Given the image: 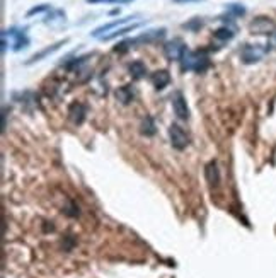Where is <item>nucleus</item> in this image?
<instances>
[{
	"instance_id": "obj_1",
	"label": "nucleus",
	"mask_w": 276,
	"mask_h": 278,
	"mask_svg": "<svg viewBox=\"0 0 276 278\" xmlns=\"http://www.w3.org/2000/svg\"><path fill=\"white\" fill-rule=\"evenodd\" d=\"M179 62H181V70H183V72L193 70V72H196V73L205 72V70L211 65L210 55L205 52V50H186Z\"/></svg>"
},
{
	"instance_id": "obj_9",
	"label": "nucleus",
	"mask_w": 276,
	"mask_h": 278,
	"mask_svg": "<svg viewBox=\"0 0 276 278\" xmlns=\"http://www.w3.org/2000/svg\"><path fill=\"white\" fill-rule=\"evenodd\" d=\"M65 43H69V38H65L63 41H57V43H53L51 46H46V48H43L41 52H38V53H34L33 57L29 58V60L26 62V65H31V64H36V62H41V60H45L46 57H50V55H53L55 52H58V50L62 48Z\"/></svg>"
},
{
	"instance_id": "obj_8",
	"label": "nucleus",
	"mask_w": 276,
	"mask_h": 278,
	"mask_svg": "<svg viewBox=\"0 0 276 278\" xmlns=\"http://www.w3.org/2000/svg\"><path fill=\"white\" fill-rule=\"evenodd\" d=\"M45 24L50 26L51 29H62L67 24V15L62 9H51L45 17Z\"/></svg>"
},
{
	"instance_id": "obj_3",
	"label": "nucleus",
	"mask_w": 276,
	"mask_h": 278,
	"mask_svg": "<svg viewBox=\"0 0 276 278\" xmlns=\"http://www.w3.org/2000/svg\"><path fill=\"white\" fill-rule=\"evenodd\" d=\"M276 31V22L271 17L266 15H258L249 22V33L259 34V36H266V34H273Z\"/></svg>"
},
{
	"instance_id": "obj_15",
	"label": "nucleus",
	"mask_w": 276,
	"mask_h": 278,
	"mask_svg": "<svg viewBox=\"0 0 276 278\" xmlns=\"http://www.w3.org/2000/svg\"><path fill=\"white\" fill-rule=\"evenodd\" d=\"M205 178H207L208 185L211 188H216L220 185V169L215 160H210V162L207 164V167H205Z\"/></svg>"
},
{
	"instance_id": "obj_11",
	"label": "nucleus",
	"mask_w": 276,
	"mask_h": 278,
	"mask_svg": "<svg viewBox=\"0 0 276 278\" xmlns=\"http://www.w3.org/2000/svg\"><path fill=\"white\" fill-rule=\"evenodd\" d=\"M133 19H135V15H126V17L116 19V21L109 22V24H104V26L97 27L96 31H92V33H90V36H92V38H101L102 34H106V31H109V29H118V27H120V26L128 24V22H132Z\"/></svg>"
},
{
	"instance_id": "obj_21",
	"label": "nucleus",
	"mask_w": 276,
	"mask_h": 278,
	"mask_svg": "<svg viewBox=\"0 0 276 278\" xmlns=\"http://www.w3.org/2000/svg\"><path fill=\"white\" fill-rule=\"evenodd\" d=\"M201 26H203V21H201L200 17H195V19H191L189 22H184V24H183V27L191 29V31H198Z\"/></svg>"
},
{
	"instance_id": "obj_2",
	"label": "nucleus",
	"mask_w": 276,
	"mask_h": 278,
	"mask_svg": "<svg viewBox=\"0 0 276 278\" xmlns=\"http://www.w3.org/2000/svg\"><path fill=\"white\" fill-rule=\"evenodd\" d=\"M2 36V53H5L7 45H12L14 52H21V50L29 46V38L26 34V29H17V27L3 29Z\"/></svg>"
},
{
	"instance_id": "obj_16",
	"label": "nucleus",
	"mask_w": 276,
	"mask_h": 278,
	"mask_svg": "<svg viewBox=\"0 0 276 278\" xmlns=\"http://www.w3.org/2000/svg\"><path fill=\"white\" fill-rule=\"evenodd\" d=\"M128 73L132 75V79H135V80L143 79V77L147 75V65L140 60L132 62V64L128 65Z\"/></svg>"
},
{
	"instance_id": "obj_20",
	"label": "nucleus",
	"mask_w": 276,
	"mask_h": 278,
	"mask_svg": "<svg viewBox=\"0 0 276 278\" xmlns=\"http://www.w3.org/2000/svg\"><path fill=\"white\" fill-rule=\"evenodd\" d=\"M48 10H51V7L48 5V3H43V5H36V7H33V9L27 10V12H26V17H33V15H36V14L48 12Z\"/></svg>"
},
{
	"instance_id": "obj_5",
	"label": "nucleus",
	"mask_w": 276,
	"mask_h": 278,
	"mask_svg": "<svg viewBox=\"0 0 276 278\" xmlns=\"http://www.w3.org/2000/svg\"><path fill=\"white\" fill-rule=\"evenodd\" d=\"M169 139H171V145L176 150H184L189 145V137L177 123H172L169 127Z\"/></svg>"
},
{
	"instance_id": "obj_10",
	"label": "nucleus",
	"mask_w": 276,
	"mask_h": 278,
	"mask_svg": "<svg viewBox=\"0 0 276 278\" xmlns=\"http://www.w3.org/2000/svg\"><path fill=\"white\" fill-rule=\"evenodd\" d=\"M137 96V91L135 87H133L132 84H126V85H121V87H118L116 91H114V97H116L118 103L121 104H130L133 103V99H135Z\"/></svg>"
},
{
	"instance_id": "obj_12",
	"label": "nucleus",
	"mask_w": 276,
	"mask_h": 278,
	"mask_svg": "<svg viewBox=\"0 0 276 278\" xmlns=\"http://www.w3.org/2000/svg\"><path fill=\"white\" fill-rule=\"evenodd\" d=\"M150 82L157 91H162V89H165L169 84H171V73H169L165 69L155 70V72L150 75Z\"/></svg>"
},
{
	"instance_id": "obj_14",
	"label": "nucleus",
	"mask_w": 276,
	"mask_h": 278,
	"mask_svg": "<svg viewBox=\"0 0 276 278\" xmlns=\"http://www.w3.org/2000/svg\"><path fill=\"white\" fill-rule=\"evenodd\" d=\"M165 34H167V31H165V27H159V29H148L147 33H143L141 36H138L137 40H133V43H157V41H162L165 38Z\"/></svg>"
},
{
	"instance_id": "obj_4",
	"label": "nucleus",
	"mask_w": 276,
	"mask_h": 278,
	"mask_svg": "<svg viewBox=\"0 0 276 278\" xmlns=\"http://www.w3.org/2000/svg\"><path fill=\"white\" fill-rule=\"evenodd\" d=\"M268 52H270V48L264 45H246L242 48V52H240V58H242L244 64L252 65L261 62Z\"/></svg>"
},
{
	"instance_id": "obj_19",
	"label": "nucleus",
	"mask_w": 276,
	"mask_h": 278,
	"mask_svg": "<svg viewBox=\"0 0 276 278\" xmlns=\"http://www.w3.org/2000/svg\"><path fill=\"white\" fill-rule=\"evenodd\" d=\"M235 36V33L230 29V27H218V29L213 33V38L216 41H222V43H227L230 41L232 38Z\"/></svg>"
},
{
	"instance_id": "obj_7",
	"label": "nucleus",
	"mask_w": 276,
	"mask_h": 278,
	"mask_svg": "<svg viewBox=\"0 0 276 278\" xmlns=\"http://www.w3.org/2000/svg\"><path fill=\"white\" fill-rule=\"evenodd\" d=\"M171 103H172V109H174L176 116L179 120H189V108L186 103V97L181 91H174L171 94Z\"/></svg>"
},
{
	"instance_id": "obj_13",
	"label": "nucleus",
	"mask_w": 276,
	"mask_h": 278,
	"mask_svg": "<svg viewBox=\"0 0 276 278\" xmlns=\"http://www.w3.org/2000/svg\"><path fill=\"white\" fill-rule=\"evenodd\" d=\"M85 115H87V108H85V104L82 103H72L69 106V116L70 120H72V123L75 125H82L85 120Z\"/></svg>"
},
{
	"instance_id": "obj_22",
	"label": "nucleus",
	"mask_w": 276,
	"mask_h": 278,
	"mask_svg": "<svg viewBox=\"0 0 276 278\" xmlns=\"http://www.w3.org/2000/svg\"><path fill=\"white\" fill-rule=\"evenodd\" d=\"M227 9L230 10L232 14H235V15H242V14H246V7L240 5V3H230V5H228Z\"/></svg>"
},
{
	"instance_id": "obj_17",
	"label": "nucleus",
	"mask_w": 276,
	"mask_h": 278,
	"mask_svg": "<svg viewBox=\"0 0 276 278\" xmlns=\"http://www.w3.org/2000/svg\"><path fill=\"white\" fill-rule=\"evenodd\" d=\"M141 26V22H135V24H132V26H126V27H118L116 31H111V33H106V34H102V40H113V38H118V36H121V34H126L128 31H135L138 29V27Z\"/></svg>"
},
{
	"instance_id": "obj_24",
	"label": "nucleus",
	"mask_w": 276,
	"mask_h": 278,
	"mask_svg": "<svg viewBox=\"0 0 276 278\" xmlns=\"http://www.w3.org/2000/svg\"><path fill=\"white\" fill-rule=\"evenodd\" d=\"M174 2H200V0H174Z\"/></svg>"
},
{
	"instance_id": "obj_23",
	"label": "nucleus",
	"mask_w": 276,
	"mask_h": 278,
	"mask_svg": "<svg viewBox=\"0 0 276 278\" xmlns=\"http://www.w3.org/2000/svg\"><path fill=\"white\" fill-rule=\"evenodd\" d=\"M132 0H108V3H128Z\"/></svg>"
},
{
	"instance_id": "obj_6",
	"label": "nucleus",
	"mask_w": 276,
	"mask_h": 278,
	"mask_svg": "<svg viewBox=\"0 0 276 278\" xmlns=\"http://www.w3.org/2000/svg\"><path fill=\"white\" fill-rule=\"evenodd\" d=\"M186 50V45L181 38H174V40L167 41L164 45V55L167 60H181Z\"/></svg>"
},
{
	"instance_id": "obj_18",
	"label": "nucleus",
	"mask_w": 276,
	"mask_h": 278,
	"mask_svg": "<svg viewBox=\"0 0 276 278\" xmlns=\"http://www.w3.org/2000/svg\"><path fill=\"white\" fill-rule=\"evenodd\" d=\"M140 132H141V135H145V137H152V135H155L157 128H155V121H153L152 116H145V118L141 120Z\"/></svg>"
}]
</instances>
